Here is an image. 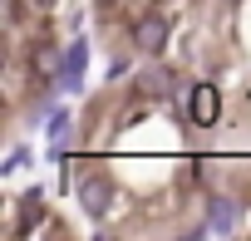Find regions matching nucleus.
Segmentation results:
<instances>
[{
    "instance_id": "obj_9",
    "label": "nucleus",
    "mask_w": 251,
    "mask_h": 241,
    "mask_svg": "<svg viewBox=\"0 0 251 241\" xmlns=\"http://www.w3.org/2000/svg\"><path fill=\"white\" fill-rule=\"evenodd\" d=\"M123 74H128V59H113V64H108V79H113V84H118V79H123Z\"/></svg>"
},
{
    "instance_id": "obj_11",
    "label": "nucleus",
    "mask_w": 251,
    "mask_h": 241,
    "mask_svg": "<svg viewBox=\"0 0 251 241\" xmlns=\"http://www.w3.org/2000/svg\"><path fill=\"white\" fill-rule=\"evenodd\" d=\"M226 5H241V0H226Z\"/></svg>"
},
{
    "instance_id": "obj_10",
    "label": "nucleus",
    "mask_w": 251,
    "mask_h": 241,
    "mask_svg": "<svg viewBox=\"0 0 251 241\" xmlns=\"http://www.w3.org/2000/svg\"><path fill=\"white\" fill-rule=\"evenodd\" d=\"M30 5H35V10L45 15V10H54V5H59V0H30Z\"/></svg>"
},
{
    "instance_id": "obj_4",
    "label": "nucleus",
    "mask_w": 251,
    "mask_h": 241,
    "mask_svg": "<svg viewBox=\"0 0 251 241\" xmlns=\"http://www.w3.org/2000/svg\"><path fill=\"white\" fill-rule=\"evenodd\" d=\"M84 69H89V40L84 35H74L69 45H64V59H59V89H84Z\"/></svg>"
},
{
    "instance_id": "obj_1",
    "label": "nucleus",
    "mask_w": 251,
    "mask_h": 241,
    "mask_svg": "<svg viewBox=\"0 0 251 241\" xmlns=\"http://www.w3.org/2000/svg\"><path fill=\"white\" fill-rule=\"evenodd\" d=\"M177 103H182V118H187L192 128H217V123H222V94H217V84H207V79H202V84H187Z\"/></svg>"
},
{
    "instance_id": "obj_2",
    "label": "nucleus",
    "mask_w": 251,
    "mask_h": 241,
    "mask_svg": "<svg viewBox=\"0 0 251 241\" xmlns=\"http://www.w3.org/2000/svg\"><path fill=\"white\" fill-rule=\"evenodd\" d=\"M128 40H133V49H138L143 59H158V54L168 49V40H173V20H168L163 10H143V15L128 25Z\"/></svg>"
},
{
    "instance_id": "obj_3",
    "label": "nucleus",
    "mask_w": 251,
    "mask_h": 241,
    "mask_svg": "<svg viewBox=\"0 0 251 241\" xmlns=\"http://www.w3.org/2000/svg\"><path fill=\"white\" fill-rule=\"evenodd\" d=\"M74 202H79V212H84V217L103 221V217L113 212V202H118V182H113L108 172H89V177H79Z\"/></svg>"
},
{
    "instance_id": "obj_8",
    "label": "nucleus",
    "mask_w": 251,
    "mask_h": 241,
    "mask_svg": "<svg viewBox=\"0 0 251 241\" xmlns=\"http://www.w3.org/2000/svg\"><path fill=\"white\" fill-rule=\"evenodd\" d=\"M25 163H30V148L20 143V148H15V153L5 158V163H0V177H10V172H15V168H25Z\"/></svg>"
},
{
    "instance_id": "obj_6",
    "label": "nucleus",
    "mask_w": 251,
    "mask_h": 241,
    "mask_svg": "<svg viewBox=\"0 0 251 241\" xmlns=\"http://www.w3.org/2000/svg\"><path fill=\"white\" fill-rule=\"evenodd\" d=\"M138 94H143V98H153V94H158V98H173V94H182V84H177L173 69H163V64L153 59V64L138 74Z\"/></svg>"
},
{
    "instance_id": "obj_7",
    "label": "nucleus",
    "mask_w": 251,
    "mask_h": 241,
    "mask_svg": "<svg viewBox=\"0 0 251 241\" xmlns=\"http://www.w3.org/2000/svg\"><path fill=\"white\" fill-rule=\"evenodd\" d=\"M64 138H69V113H54V118H50V143L59 148Z\"/></svg>"
},
{
    "instance_id": "obj_5",
    "label": "nucleus",
    "mask_w": 251,
    "mask_h": 241,
    "mask_svg": "<svg viewBox=\"0 0 251 241\" xmlns=\"http://www.w3.org/2000/svg\"><path fill=\"white\" fill-rule=\"evenodd\" d=\"M236 221H241L236 197L212 192V197H207V231H212V236H231V231H236Z\"/></svg>"
}]
</instances>
